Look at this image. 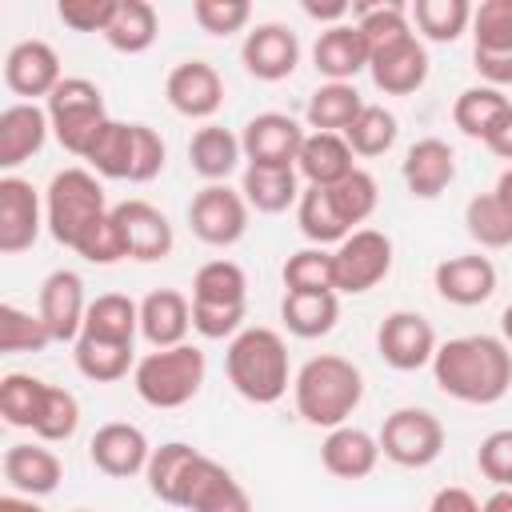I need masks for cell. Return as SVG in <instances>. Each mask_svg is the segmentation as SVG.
Instances as JSON below:
<instances>
[{"mask_svg":"<svg viewBox=\"0 0 512 512\" xmlns=\"http://www.w3.org/2000/svg\"><path fill=\"white\" fill-rule=\"evenodd\" d=\"M432 380L460 404H496L512 388V352L500 336H452L432 356Z\"/></svg>","mask_w":512,"mask_h":512,"instance_id":"1","label":"cell"},{"mask_svg":"<svg viewBox=\"0 0 512 512\" xmlns=\"http://www.w3.org/2000/svg\"><path fill=\"white\" fill-rule=\"evenodd\" d=\"M296 412L312 428H340L364 400V376L360 368L340 352H320L304 360V368L292 380Z\"/></svg>","mask_w":512,"mask_h":512,"instance_id":"2","label":"cell"},{"mask_svg":"<svg viewBox=\"0 0 512 512\" xmlns=\"http://www.w3.org/2000/svg\"><path fill=\"white\" fill-rule=\"evenodd\" d=\"M224 372H228V384L248 404H276L292 384V364H288L284 336L276 328H264V324L240 328L228 340Z\"/></svg>","mask_w":512,"mask_h":512,"instance_id":"3","label":"cell"},{"mask_svg":"<svg viewBox=\"0 0 512 512\" xmlns=\"http://www.w3.org/2000/svg\"><path fill=\"white\" fill-rule=\"evenodd\" d=\"M248 316V276L236 260H208L192 276V328L204 340H232Z\"/></svg>","mask_w":512,"mask_h":512,"instance_id":"4","label":"cell"},{"mask_svg":"<svg viewBox=\"0 0 512 512\" xmlns=\"http://www.w3.org/2000/svg\"><path fill=\"white\" fill-rule=\"evenodd\" d=\"M108 196L96 180L92 168H64L48 180V192H44V220H48V232L56 244L64 248H80V240L108 216Z\"/></svg>","mask_w":512,"mask_h":512,"instance_id":"5","label":"cell"},{"mask_svg":"<svg viewBox=\"0 0 512 512\" xmlns=\"http://www.w3.org/2000/svg\"><path fill=\"white\" fill-rule=\"evenodd\" d=\"M204 372H208V364L196 344L152 348L148 356L136 360L132 388L148 408H184L188 400H196Z\"/></svg>","mask_w":512,"mask_h":512,"instance_id":"6","label":"cell"},{"mask_svg":"<svg viewBox=\"0 0 512 512\" xmlns=\"http://www.w3.org/2000/svg\"><path fill=\"white\" fill-rule=\"evenodd\" d=\"M44 112H48V124H52V136L60 140V148L80 160L88 156V148L96 144L104 124L112 120L104 108V92L84 76H64L56 84V92L44 100Z\"/></svg>","mask_w":512,"mask_h":512,"instance_id":"7","label":"cell"},{"mask_svg":"<svg viewBox=\"0 0 512 512\" xmlns=\"http://www.w3.org/2000/svg\"><path fill=\"white\" fill-rule=\"evenodd\" d=\"M380 456L400 468H428L444 452V424L428 408H396L380 428Z\"/></svg>","mask_w":512,"mask_h":512,"instance_id":"8","label":"cell"},{"mask_svg":"<svg viewBox=\"0 0 512 512\" xmlns=\"http://www.w3.org/2000/svg\"><path fill=\"white\" fill-rule=\"evenodd\" d=\"M336 260V292L364 296L392 272V240L380 228H356L332 252Z\"/></svg>","mask_w":512,"mask_h":512,"instance_id":"9","label":"cell"},{"mask_svg":"<svg viewBox=\"0 0 512 512\" xmlns=\"http://www.w3.org/2000/svg\"><path fill=\"white\" fill-rule=\"evenodd\" d=\"M188 224H192L196 240H204L212 248H228L248 232V200L240 188L204 184L188 204Z\"/></svg>","mask_w":512,"mask_h":512,"instance_id":"10","label":"cell"},{"mask_svg":"<svg viewBox=\"0 0 512 512\" xmlns=\"http://www.w3.org/2000/svg\"><path fill=\"white\" fill-rule=\"evenodd\" d=\"M436 348H440V344H436V332H432L428 316H420V312L396 308V312H388V316L380 320V328H376V352H380V360H384L388 368H396V372H416V368L432 364Z\"/></svg>","mask_w":512,"mask_h":512,"instance_id":"11","label":"cell"},{"mask_svg":"<svg viewBox=\"0 0 512 512\" xmlns=\"http://www.w3.org/2000/svg\"><path fill=\"white\" fill-rule=\"evenodd\" d=\"M304 136L308 132L292 116H284V112H256L244 124V132H240V148H244V160L256 164V168H296Z\"/></svg>","mask_w":512,"mask_h":512,"instance_id":"12","label":"cell"},{"mask_svg":"<svg viewBox=\"0 0 512 512\" xmlns=\"http://www.w3.org/2000/svg\"><path fill=\"white\" fill-rule=\"evenodd\" d=\"M40 228H48L40 192L24 176H12V172L0 176V252L4 256L28 252Z\"/></svg>","mask_w":512,"mask_h":512,"instance_id":"13","label":"cell"},{"mask_svg":"<svg viewBox=\"0 0 512 512\" xmlns=\"http://www.w3.org/2000/svg\"><path fill=\"white\" fill-rule=\"evenodd\" d=\"M112 220L120 228V240H124V252L128 260H140V264H156L164 256H172V224L168 216L148 204V200H120L112 204Z\"/></svg>","mask_w":512,"mask_h":512,"instance_id":"14","label":"cell"},{"mask_svg":"<svg viewBox=\"0 0 512 512\" xmlns=\"http://www.w3.org/2000/svg\"><path fill=\"white\" fill-rule=\"evenodd\" d=\"M88 304L92 300H84V280L72 268H56V272L44 276V284H40V308L36 312L48 324L52 344H76L80 340Z\"/></svg>","mask_w":512,"mask_h":512,"instance_id":"15","label":"cell"},{"mask_svg":"<svg viewBox=\"0 0 512 512\" xmlns=\"http://www.w3.org/2000/svg\"><path fill=\"white\" fill-rule=\"evenodd\" d=\"M88 460L96 464V472H104L112 480H132V476L148 472L152 444L136 424L112 420V424H100L96 436L88 440Z\"/></svg>","mask_w":512,"mask_h":512,"instance_id":"16","label":"cell"},{"mask_svg":"<svg viewBox=\"0 0 512 512\" xmlns=\"http://www.w3.org/2000/svg\"><path fill=\"white\" fill-rule=\"evenodd\" d=\"M240 60H244V72L264 80V84H276V80H288L300 64V40L288 24H256L244 44H240Z\"/></svg>","mask_w":512,"mask_h":512,"instance_id":"17","label":"cell"},{"mask_svg":"<svg viewBox=\"0 0 512 512\" xmlns=\"http://www.w3.org/2000/svg\"><path fill=\"white\" fill-rule=\"evenodd\" d=\"M60 80H64L60 76V56H56V48L48 40H20V44L8 48V56H4L8 92H16L28 104H36L40 96L48 100Z\"/></svg>","mask_w":512,"mask_h":512,"instance_id":"18","label":"cell"},{"mask_svg":"<svg viewBox=\"0 0 512 512\" xmlns=\"http://www.w3.org/2000/svg\"><path fill=\"white\" fill-rule=\"evenodd\" d=\"M164 96L172 112L188 120H212L224 104V80L208 60H180L164 80Z\"/></svg>","mask_w":512,"mask_h":512,"instance_id":"19","label":"cell"},{"mask_svg":"<svg viewBox=\"0 0 512 512\" xmlns=\"http://www.w3.org/2000/svg\"><path fill=\"white\" fill-rule=\"evenodd\" d=\"M432 284H436L440 300H448L456 308H476V304L492 300V292H496V264L480 252L448 256L436 264Z\"/></svg>","mask_w":512,"mask_h":512,"instance_id":"20","label":"cell"},{"mask_svg":"<svg viewBox=\"0 0 512 512\" xmlns=\"http://www.w3.org/2000/svg\"><path fill=\"white\" fill-rule=\"evenodd\" d=\"M428 48L420 36H408L384 52H376L368 60V72H372V84L384 92V96H412L416 88H424L428 80Z\"/></svg>","mask_w":512,"mask_h":512,"instance_id":"21","label":"cell"},{"mask_svg":"<svg viewBox=\"0 0 512 512\" xmlns=\"http://www.w3.org/2000/svg\"><path fill=\"white\" fill-rule=\"evenodd\" d=\"M400 176L416 200H436L456 180V152L440 136H424L404 152Z\"/></svg>","mask_w":512,"mask_h":512,"instance_id":"22","label":"cell"},{"mask_svg":"<svg viewBox=\"0 0 512 512\" xmlns=\"http://www.w3.org/2000/svg\"><path fill=\"white\" fill-rule=\"evenodd\" d=\"M372 60L364 36L356 24H332L312 44V64L328 84H352L356 72H364Z\"/></svg>","mask_w":512,"mask_h":512,"instance_id":"23","label":"cell"},{"mask_svg":"<svg viewBox=\"0 0 512 512\" xmlns=\"http://www.w3.org/2000/svg\"><path fill=\"white\" fill-rule=\"evenodd\" d=\"M192 328V300L176 288H152L140 300V336L152 348H176L188 344Z\"/></svg>","mask_w":512,"mask_h":512,"instance_id":"24","label":"cell"},{"mask_svg":"<svg viewBox=\"0 0 512 512\" xmlns=\"http://www.w3.org/2000/svg\"><path fill=\"white\" fill-rule=\"evenodd\" d=\"M320 464L328 476L336 480H364L376 472L380 464V440L364 428H352V424H340L324 436L320 444Z\"/></svg>","mask_w":512,"mask_h":512,"instance_id":"25","label":"cell"},{"mask_svg":"<svg viewBox=\"0 0 512 512\" xmlns=\"http://www.w3.org/2000/svg\"><path fill=\"white\" fill-rule=\"evenodd\" d=\"M200 460H204V452L184 444V440H168V444L152 448V460H148V472H144L148 492L156 500L172 504V508H184V496H188V484H192Z\"/></svg>","mask_w":512,"mask_h":512,"instance_id":"26","label":"cell"},{"mask_svg":"<svg viewBox=\"0 0 512 512\" xmlns=\"http://www.w3.org/2000/svg\"><path fill=\"white\" fill-rule=\"evenodd\" d=\"M48 132H52V124H48V112L40 104H28V100L8 104L0 112V168L12 172L24 160H32L44 148Z\"/></svg>","mask_w":512,"mask_h":512,"instance_id":"27","label":"cell"},{"mask_svg":"<svg viewBox=\"0 0 512 512\" xmlns=\"http://www.w3.org/2000/svg\"><path fill=\"white\" fill-rule=\"evenodd\" d=\"M0 468H4L8 488L20 492V496H32V500L56 492L60 480H64L60 456L52 448H44V444H12L4 452V460H0Z\"/></svg>","mask_w":512,"mask_h":512,"instance_id":"28","label":"cell"},{"mask_svg":"<svg viewBox=\"0 0 512 512\" xmlns=\"http://www.w3.org/2000/svg\"><path fill=\"white\" fill-rule=\"evenodd\" d=\"M352 148L340 132H308L304 144H300V156H296V172L312 184V188H332L340 184L348 172H356L352 164Z\"/></svg>","mask_w":512,"mask_h":512,"instance_id":"29","label":"cell"},{"mask_svg":"<svg viewBox=\"0 0 512 512\" xmlns=\"http://www.w3.org/2000/svg\"><path fill=\"white\" fill-rule=\"evenodd\" d=\"M184 508L188 512H252V500H248L244 484L224 464L204 456L196 476H192V484H188Z\"/></svg>","mask_w":512,"mask_h":512,"instance_id":"30","label":"cell"},{"mask_svg":"<svg viewBox=\"0 0 512 512\" xmlns=\"http://www.w3.org/2000/svg\"><path fill=\"white\" fill-rule=\"evenodd\" d=\"M240 160H244L240 136L228 132V128H220V124H204L188 140V164L208 184H228V176L240 168Z\"/></svg>","mask_w":512,"mask_h":512,"instance_id":"31","label":"cell"},{"mask_svg":"<svg viewBox=\"0 0 512 512\" xmlns=\"http://www.w3.org/2000/svg\"><path fill=\"white\" fill-rule=\"evenodd\" d=\"M280 320L300 340L328 336L340 320V292H284Z\"/></svg>","mask_w":512,"mask_h":512,"instance_id":"32","label":"cell"},{"mask_svg":"<svg viewBox=\"0 0 512 512\" xmlns=\"http://www.w3.org/2000/svg\"><path fill=\"white\" fill-rule=\"evenodd\" d=\"M240 192H244L248 208L264 212V216H276V212H284L288 204L300 200V172L296 168H256V164H248L244 176H240Z\"/></svg>","mask_w":512,"mask_h":512,"instance_id":"33","label":"cell"},{"mask_svg":"<svg viewBox=\"0 0 512 512\" xmlns=\"http://www.w3.org/2000/svg\"><path fill=\"white\" fill-rule=\"evenodd\" d=\"M80 336H96V340H116V344H132L140 336V304L124 292H104L88 304L84 316V332Z\"/></svg>","mask_w":512,"mask_h":512,"instance_id":"34","label":"cell"},{"mask_svg":"<svg viewBox=\"0 0 512 512\" xmlns=\"http://www.w3.org/2000/svg\"><path fill=\"white\" fill-rule=\"evenodd\" d=\"M160 36V16L148 0H120L116 4V16L104 32L108 48L124 52V56H136V52H148Z\"/></svg>","mask_w":512,"mask_h":512,"instance_id":"35","label":"cell"},{"mask_svg":"<svg viewBox=\"0 0 512 512\" xmlns=\"http://www.w3.org/2000/svg\"><path fill=\"white\" fill-rule=\"evenodd\" d=\"M512 108V100L492 88V84H472L456 96L452 104V124L468 136V140H488V132L500 124V116Z\"/></svg>","mask_w":512,"mask_h":512,"instance_id":"36","label":"cell"},{"mask_svg":"<svg viewBox=\"0 0 512 512\" xmlns=\"http://www.w3.org/2000/svg\"><path fill=\"white\" fill-rule=\"evenodd\" d=\"M352 16H356L352 24L360 28V36H364V44H368L372 56L384 52V48H392V44H400V40H408V36H416V32H412V16H408V8L396 4V0L356 4Z\"/></svg>","mask_w":512,"mask_h":512,"instance_id":"37","label":"cell"},{"mask_svg":"<svg viewBox=\"0 0 512 512\" xmlns=\"http://www.w3.org/2000/svg\"><path fill=\"white\" fill-rule=\"evenodd\" d=\"M72 360L76 372L92 384H116L128 376L132 364V344H116V340H96V336H80L72 344Z\"/></svg>","mask_w":512,"mask_h":512,"instance_id":"38","label":"cell"},{"mask_svg":"<svg viewBox=\"0 0 512 512\" xmlns=\"http://www.w3.org/2000/svg\"><path fill=\"white\" fill-rule=\"evenodd\" d=\"M360 108H364V100H360L356 84H320L308 96L304 116H308V128H316V132H340L344 136L352 128V120L360 116Z\"/></svg>","mask_w":512,"mask_h":512,"instance_id":"39","label":"cell"},{"mask_svg":"<svg viewBox=\"0 0 512 512\" xmlns=\"http://www.w3.org/2000/svg\"><path fill=\"white\" fill-rule=\"evenodd\" d=\"M132 152H136V124L108 120L84 160L104 180H132Z\"/></svg>","mask_w":512,"mask_h":512,"instance_id":"40","label":"cell"},{"mask_svg":"<svg viewBox=\"0 0 512 512\" xmlns=\"http://www.w3.org/2000/svg\"><path fill=\"white\" fill-rule=\"evenodd\" d=\"M44 400H48V380H40V376L8 372L0 380V416H4L8 428H28L32 432L40 424Z\"/></svg>","mask_w":512,"mask_h":512,"instance_id":"41","label":"cell"},{"mask_svg":"<svg viewBox=\"0 0 512 512\" xmlns=\"http://www.w3.org/2000/svg\"><path fill=\"white\" fill-rule=\"evenodd\" d=\"M296 224L300 232L316 244V248H328V244H340L344 236H352V228L344 224V216L336 212L328 188H304L300 200H296Z\"/></svg>","mask_w":512,"mask_h":512,"instance_id":"42","label":"cell"},{"mask_svg":"<svg viewBox=\"0 0 512 512\" xmlns=\"http://www.w3.org/2000/svg\"><path fill=\"white\" fill-rule=\"evenodd\" d=\"M412 24L432 44H452L472 28V4L468 0H416L408 8Z\"/></svg>","mask_w":512,"mask_h":512,"instance_id":"43","label":"cell"},{"mask_svg":"<svg viewBox=\"0 0 512 512\" xmlns=\"http://www.w3.org/2000/svg\"><path fill=\"white\" fill-rule=\"evenodd\" d=\"M284 292H336V260L328 248H300L280 268Z\"/></svg>","mask_w":512,"mask_h":512,"instance_id":"44","label":"cell"},{"mask_svg":"<svg viewBox=\"0 0 512 512\" xmlns=\"http://www.w3.org/2000/svg\"><path fill=\"white\" fill-rule=\"evenodd\" d=\"M464 228L480 248H512V212L492 192H476L464 204Z\"/></svg>","mask_w":512,"mask_h":512,"instance_id":"45","label":"cell"},{"mask_svg":"<svg viewBox=\"0 0 512 512\" xmlns=\"http://www.w3.org/2000/svg\"><path fill=\"white\" fill-rule=\"evenodd\" d=\"M396 136H400V124L384 104H364L360 116L352 120V128L344 132V140L356 156H384L396 144Z\"/></svg>","mask_w":512,"mask_h":512,"instance_id":"46","label":"cell"},{"mask_svg":"<svg viewBox=\"0 0 512 512\" xmlns=\"http://www.w3.org/2000/svg\"><path fill=\"white\" fill-rule=\"evenodd\" d=\"M328 196H332L336 212L344 216V224H348L352 232H356V224H364V220L376 212V204H380V188H376L372 172H364V168H356V172H348L340 184H332Z\"/></svg>","mask_w":512,"mask_h":512,"instance_id":"47","label":"cell"},{"mask_svg":"<svg viewBox=\"0 0 512 512\" xmlns=\"http://www.w3.org/2000/svg\"><path fill=\"white\" fill-rule=\"evenodd\" d=\"M52 344L40 312H24L16 304H0V352H44Z\"/></svg>","mask_w":512,"mask_h":512,"instance_id":"48","label":"cell"},{"mask_svg":"<svg viewBox=\"0 0 512 512\" xmlns=\"http://www.w3.org/2000/svg\"><path fill=\"white\" fill-rule=\"evenodd\" d=\"M76 428H80V400L68 388L48 384V400H44V412H40V424L32 428V436L44 444H60V440H72Z\"/></svg>","mask_w":512,"mask_h":512,"instance_id":"49","label":"cell"},{"mask_svg":"<svg viewBox=\"0 0 512 512\" xmlns=\"http://www.w3.org/2000/svg\"><path fill=\"white\" fill-rule=\"evenodd\" d=\"M472 48L512 52V0H484L472 8Z\"/></svg>","mask_w":512,"mask_h":512,"instance_id":"50","label":"cell"},{"mask_svg":"<svg viewBox=\"0 0 512 512\" xmlns=\"http://www.w3.org/2000/svg\"><path fill=\"white\" fill-rule=\"evenodd\" d=\"M192 20L208 36H232V32H244V24L252 20V4L248 0H196Z\"/></svg>","mask_w":512,"mask_h":512,"instance_id":"51","label":"cell"},{"mask_svg":"<svg viewBox=\"0 0 512 512\" xmlns=\"http://www.w3.org/2000/svg\"><path fill=\"white\" fill-rule=\"evenodd\" d=\"M476 468L496 488H512V428H496L476 448Z\"/></svg>","mask_w":512,"mask_h":512,"instance_id":"52","label":"cell"},{"mask_svg":"<svg viewBox=\"0 0 512 512\" xmlns=\"http://www.w3.org/2000/svg\"><path fill=\"white\" fill-rule=\"evenodd\" d=\"M116 4L120 0H60L56 4V16L72 28V32H108L112 16H116Z\"/></svg>","mask_w":512,"mask_h":512,"instance_id":"53","label":"cell"},{"mask_svg":"<svg viewBox=\"0 0 512 512\" xmlns=\"http://www.w3.org/2000/svg\"><path fill=\"white\" fill-rule=\"evenodd\" d=\"M76 256H84L88 264H116V260H128V252H124V240H120V228H116V220H112V212L80 240V248H76Z\"/></svg>","mask_w":512,"mask_h":512,"instance_id":"54","label":"cell"},{"mask_svg":"<svg viewBox=\"0 0 512 512\" xmlns=\"http://www.w3.org/2000/svg\"><path fill=\"white\" fill-rule=\"evenodd\" d=\"M164 156H168V148H164L160 132H156V128H148V124H136V152H132V184H148V180H156V176L164 172Z\"/></svg>","mask_w":512,"mask_h":512,"instance_id":"55","label":"cell"},{"mask_svg":"<svg viewBox=\"0 0 512 512\" xmlns=\"http://www.w3.org/2000/svg\"><path fill=\"white\" fill-rule=\"evenodd\" d=\"M472 68L480 72L484 84H492L500 92H504V84H512V52H480V48H472Z\"/></svg>","mask_w":512,"mask_h":512,"instance_id":"56","label":"cell"},{"mask_svg":"<svg viewBox=\"0 0 512 512\" xmlns=\"http://www.w3.org/2000/svg\"><path fill=\"white\" fill-rule=\"evenodd\" d=\"M428 512H484V508H480V500H476L468 488L448 484V488H440V492L428 500Z\"/></svg>","mask_w":512,"mask_h":512,"instance_id":"57","label":"cell"},{"mask_svg":"<svg viewBox=\"0 0 512 512\" xmlns=\"http://www.w3.org/2000/svg\"><path fill=\"white\" fill-rule=\"evenodd\" d=\"M304 16L320 20V24H344V16H352V4L348 0H332V4H316V0H304Z\"/></svg>","mask_w":512,"mask_h":512,"instance_id":"58","label":"cell"},{"mask_svg":"<svg viewBox=\"0 0 512 512\" xmlns=\"http://www.w3.org/2000/svg\"><path fill=\"white\" fill-rule=\"evenodd\" d=\"M484 144H488V152H492V156H500V160H508V164H512V108L500 116V124L488 132V140H484Z\"/></svg>","mask_w":512,"mask_h":512,"instance_id":"59","label":"cell"},{"mask_svg":"<svg viewBox=\"0 0 512 512\" xmlns=\"http://www.w3.org/2000/svg\"><path fill=\"white\" fill-rule=\"evenodd\" d=\"M0 512H44L32 496H20V492H8V496H0Z\"/></svg>","mask_w":512,"mask_h":512,"instance_id":"60","label":"cell"},{"mask_svg":"<svg viewBox=\"0 0 512 512\" xmlns=\"http://www.w3.org/2000/svg\"><path fill=\"white\" fill-rule=\"evenodd\" d=\"M492 196H496V200H500V204H504V208L512 212V164H508V168L500 172V180H496V188H492Z\"/></svg>","mask_w":512,"mask_h":512,"instance_id":"61","label":"cell"},{"mask_svg":"<svg viewBox=\"0 0 512 512\" xmlns=\"http://www.w3.org/2000/svg\"><path fill=\"white\" fill-rule=\"evenodd\" d=\"M480 508L484 512H512V488H496Z\"/></svg>","mask_w":512,"mask_h":512,"instance_id":"62","label":"cell"},{"mask_svg":"<svg viewBox=\"0 0 512 512\" xmlns=\"http://www.w3.org/2000/svg\"><path fill=\"white\" fill-rule=\"evenodd\" d=\"M500 332H504V344H512V304L500 312Z\"/></svg>","mask_w":512,"mask_h":512,"instance_id":"63","label":"cell"},{"mask_svg":"<svg viewBox=\"0 0 512 512\" xmlns=\"http://www.w3.org/2000/svg\"><path fill=\"white\" fill-rule=\"evenodd\" d=\"M72 512H92V508H72Z\"/></svg>","mask_w":512,"mask_h":512,"instance_id":"64","label":"cell"}]
</instances>
